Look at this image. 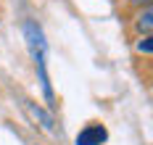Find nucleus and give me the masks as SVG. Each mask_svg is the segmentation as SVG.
I'll return each mask as SVG.
<instances>
[{"mask_svg": "<svg viewBox=\"0 0 153 145\" xmlns=\"http://www.w3.org/2000/svg\"><path fill=\"white\" fill-rule=\"evenodd\" d=\"M24 111L29 113L32 119L40 124V127L45 129V132H56V121H53V111H48L42 106H37V103H32V100H24Z\"/></svg>", "mask_w": 153, "mask_h": 145, "instance_id": "7ed1b4c3", "label": "nucleus"}, {"mask_svg": "<svg viewBox=\"0 0 153 145\" xmlns=\"http://www.w3.org/2000/svg\"><path fill=\"white\" fill-rule=\"evenodd\" d=\"M135 5H151V0H132Z\"/></svg>", "mask_w": 153, "mask_h": 145, "instance_id": "423d86ee", "label": "nucleus"}, {"mask_svg": "<svg viewBox=\"0 0 153 145\" xmlns=\"http://www.w3.org/2000/svg\"><path fill=\"white\" fill-rule=\"evenodd\" d=\"M34 145H37V143H34Z\"/></svg>", "mask_w": 153, "mask_h": 145, "instance_id": "0eeeda50", "label": "nucleus"}, {"mask_svg": "<svg viewBox=\"0 0 153 145\" xmlns=\"http://www.w3.org/2000/svg\"><path fill=\"white\" fill-rule=\"evenodd\" d=\"M153 13H151V8H145L143 13L137 16V21H135V29L137 32H145V34H151V27H153Z\"/></svg>", "mask_w": 153, "mask_h": 145, "instance_id": "20e7f679", "label": "nucleus"}, {"mask_svg": "<svg viewBox=\"0 0 153 145\" xmlns=\"http://www.w3.org/2000/svg\"><path fill=\"white\" fill-rule=\"evenodd\" d=\"M24 40H27V45H29V53H48V42H45V34L40 29V24L37 21H27L24 24Z\"/></svg>", "mask_w": 153, "mask_h": 145, "instance_id": "f03ea898", "label": "nucleus"}, {"mask_svg": "<svg viewBox=\"0 0 153 145\" xmlns=\"http://www.w3.org/2000/svg\"><path fill=\"white\" fill-rule=\"evenodd\" d=\"M108 140V129L103 124H98V121H92L87 124L85 129H79V135H76V145H103Z\"/></svg>", "mask_w": 153, "mask_h": 145, "instance_id": "f257e3e1", "label": "nucleus"}, {"mask_svg": "<svg viewBox=\"0 0 153 145\" xmlns=\"http://www.w3.org/2000/svg\"><path fill=\"white\" fill-rule=\"evenodd\" d=\"M137 53H145V55H151V53H153V42H151V34L140 37V42H137Z\"/></svg>", "mask_w": 153, "mask_h": 145, "instance_id": "39448f33", "label": "nucleus"}]
</instances>
